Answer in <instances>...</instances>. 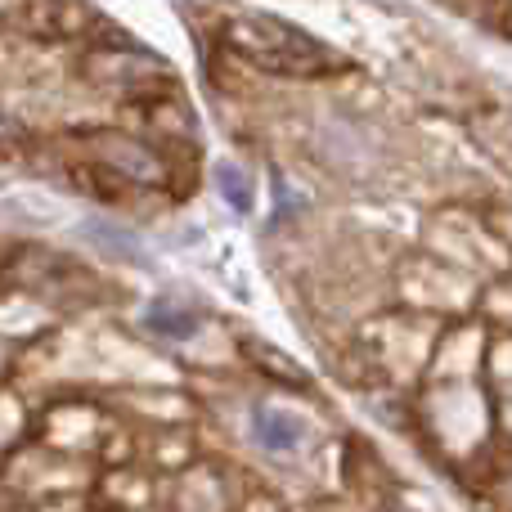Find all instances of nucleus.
Listing matches in <instances>:
<instances>
[{
	"label": "nucleus",
	"instance_id": "nucleus-1",
	"mask_svg": "<svg viewBox=\"0 0 512 512\" xmlns=\"http://www.w3.org/2000/svg\"><path fill=\"white\" fill-rule=\"evenodd\" d=\"M225 41L252 68L274 72V77H319L337 63V54L319 36L279 14H234L225 23Z\"/></svg>",
	"mask_w": 512,
	"mask_h": 512
},
{
	"label": "nucleus",
	"instance_id": "nucleus-4",
	"mask_svg": "<svg viewBox=\"0 0 512 512\" xmlns=\"http://www.w3.org/2000/svg\"><path fill=\"white\" fill-rule=\"evenodd\" d=\"M144 324L153 328L158 337H194L198 333V315L189 306H180L176 297H158L149 310H144Z\"/></svg>",
	"mask_w": 512,
	"mask_h": 512
},
{
	"label": "nucleus",
	"instance_id": "nucleus-2",
	"mask_svg": "<svg viewBox=\"0 0 512 512\" xmlns=\"http://www.w3.org/2000/svg\"><path fill=\"white\" fill-rule=\"evenodd\" d=\"M252 432L270 454H288L306 441V423H301L297 414H288V409H279V405H256L252 409Z\"/></svg>",
	"mask_w": 512,
	"mask_h": 512
},
{
	"label": "nucleus",
	"instance_id": "nucleus-3",
	"mask_svg": "<svg viewBox=\"0 0 512 512\" xmlns=\"http://www.w3.org/2000/svg\"><path fill=\"white\" fill-rule=\"evenodd\" d=\"M99 153H104V158L113 162V167L122 171L126 180H140V185H158V180H162L158 158H153L144 144H135V140H122V135H104Z\"/></svg>",
	"mask_w": 512,
	"mask_h": 512
},
{
	"label": "nucleus",
	"instance_id": "nucleus-5",
	"mask_svg": "<svg viewBox=\"0 0 512 512\" xmlns=\"http://www.w3.org/2000/svg\"><path fill=\"white\" fill-rule=\"evenodd\" d=\"M216 185H221V198L239 216L252 212V180H248V171H243V167H234V162H221V167H216Z\"/></svg>",
	"mask_w": 512,
	"mask_h": 512
},
{
	"label": "nucleus",
	"instance_id": "nucleus-6",
	"mask_svg": "<svg viewBox=\"0 0 512 512\" xmlns=\"http://www.w3.org/2000/svg\"><path fill=\"white\" fill-rule=\"evenodd\" d=\"M252 351L261 355V360H256V364H261V369L279 373V378H288V382H301V373H297V369H288V364H283V355H279V351H270V346H252Z\"/></svg>",
	"mask_w": 512,
	"mask_h": 512
},
{
	"label": "nucleus",
	"instance_id": "nucleus-7",
	"mask_svg": "<svg viewBox=\"0 0 512 512\" xmlns=\"http://www.w3.org/2000/svg\"><path fill=\"white\" fill-rule=\"evenodd\" d=\"M9 135H14V126H9L5 117H0V140H9Z\"/></svg>",
	"mask_w": 512,
	"mask_h": 512
}]
</instances>
